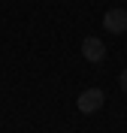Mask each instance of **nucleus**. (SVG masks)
<instances>
[{
    "instance_id": "obj_2",
    "label": "nucleus",
    "mask_w": 127,
    "mask_h": 133,
    "mask_svg": "<svg viewBox=\"0 0 127 133\" xmlns=\"http://www.w3.org/2000/svg\"><path fill=\"white\" fill-rule=\"evenodd\" d=\"M103 27L109 33H127V9L124 6H115L103 15Z\"/></svg>"
},
{
    "instance_id": "obj_4",
    "label": "nucleus",
    "mask_w": 127,
    "mask_h": 133,
    "mask_svg": "<svg viewBox=\"0 0 127 133\" xmlns=\"http://www.w3.org/2000/svg\"><path fill=\"white\" fill-rule=\"evenodd\" d=\"M118 85H121V91H127V70H121V76H118Z\"/></svg>"
},
{
    "instance_id": "obj_1",
    "label": "nucleus",
    "mask_w": 127,
    "mask_h": 133,
    "mask_svg": "<svg viewBox=\"0 0 127 133\" xmlns=\"http://www.w3.org/2000/svg\"><path fill=\"white\" fill-rule=\"evenodd\" d=\"M103 103H106V94H103L100 88H88V91H82V94H79V100H76L79 112H85V115L97 112V109H100Z\"/></svg>"
},
{
    "instance_id": "obj_3",
    "label": "nucleus",
    "mask_w": 127,
    "mask_h": 133,
    "mask_svg": "<svg viewBox=\"0 0 127 133\" xmlns=\"http://www.w3.org/2000/svg\"><path fill=\"white\" fill-rule=\"evenodd\" d=\"M82 55H85L88 64H100V61L106 58V45H103V39H100V36H85Z\"/></svg>"
}]
</instances>
